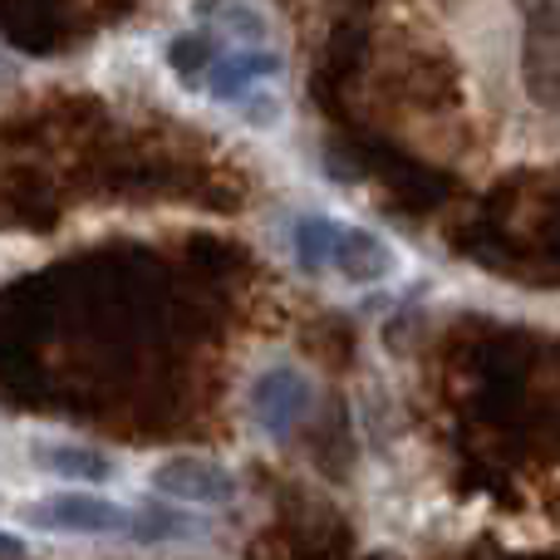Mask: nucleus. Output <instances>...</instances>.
<instances>
[{
    "instance_id": "nucleus-1",
    "label": "nucleus",
    "mask_w": 560,
    "mask_h": 560,
    "mask_svg": "<svg viewBox=\"0 0 560 560\" xmlns=\"http://www.w3.org/2000/svg\"><path fill=\"white\" fill-rule=\"evenodd\" d=\"M25 526H39V532H69V536H108V532H128L133 516L118 502L98 492H49L35 497V502L20 512Z\"/></svg>"
},
{
    "instance_id": "nucleus-2",
    "label": "nucleus",
    "mask_w": 560,
    "mask_h": 560,
    "mask_svg": "<svg viewBox=\"0 0 560 560\" xmlns=\"http://www.w3.org/2000/svg\"><path fill=\"white\" fill-rule=\"evenodd\" d=\"M153 487L167 497V502H187V506L236 502L232 467L212 463V457H167V463L153 467Z\"/></svg>"
},
{
    "instance_id": "nucleus-3",
    "label": "nucleus",
    "mask_w": 560,
    "mask_h": 560,
    "mask_svg": "<svg viewBox=\"0 0 560 560\" xmlns=\"http://www.w3.org/2000/svg\"><path fill=\"white\" fill-rule=\"evenodd\" d=\"M345 280L354 285H374V280H388L394 276V252H388L384 236L364 232V226H339L335 222V236H329V261Z\"/></svg>"
},
{
    "instance_id": "nucleus-4",
    "label": "nucleus",
    "mask_w": 560,
    "mask_h": 560,
    "mask_svg": "<svg viewBox=\"0 0 560 560\" xmlns=\"http://www.w3.org/2000/svg\"><path fill=\"white\" fill-rule=\"evenodd\" d=\"M35 463L55 477H74V482H108L114 463L94 447H74V443H35Z\"/></svg>"
},
{
    "instance_id": "nucleus-5",
    "label": "nucleus",
    "mask_w": 560,
    "mask_h": 560,
    "mask_svg": "<svg viewBox=\"0 0 560 560\" xmlns=\"http://www.w3.org/2000/svg\"><path fill=\"white\" fill-rule=\"evenodd\" d=\"M305 404H310V388H305V378L290 374V369H276V374H266L261 384H256V408H261V418L276 428V433H280V428H285Z\"/></svg>"
},
{
    "instance_id": "nucleus-6",
    "label": "nucleus",
    "mask_w": 560,
    "mask_h": 560,
    "mask_svg": "<svg viewBox=\"0 0 560 560\" xmlns=\"http://www.w3.org/2000/svg\"><path fill=\"white\" fill-rule=\"evenodd\" d=\"M280 74V55L271 49H242V55H222V65L212 69V94L217 98H236L252 79Z\"/></svg>"
},
{
    "instance_id": "nucleus-7",
    "label": "nucleus",
    "mask_w": 560,
    "mask_h": 560,
    "mask_svg": "<svg viewBox=\"0 0 560 560\" xmlns=\"http://www.w3.org/2000/svg\"><path fill=\"white\" fill-rule=\"evenodd\" d=\"M329 236H335V222H325V217H300L295 222V256L305 271H319L329 261Z\"/></svg>"
},
{
    "instance_id": "nucleus-8",
    "label": "nucleus",
    "mask_w": 560,
    "mask_h": 560,
    "mask_svg": "<svg viewBox=\"0 0 560 560\" xmlns=\"http://www.w3.org/2000/svg\"><path fill=\"white\" fill-rule=\"evenodd\" d=\"M128 526H133L138 541H167V536H187V532H197L192 516L173 512V506H153V512H138Z\"/></svg>"
},
{
    "instance_id": "nucleus-9",
    "label": "nucleus",
    "mask_w": 560,
    "mask_h": 560,
    "mask_svg": "<svg viewBox=\"0 0 560 560\" xmlns=\"http://www.w3.org/2000/svg\"><path fill=\"white\" fill-rule=\"evenodd\" d=\"M167 65H173L183 79H197L207 65H212V39L207 35H177L173 45H167Z\"/></svg>"
},
{
    "instance_id": "nucleus-10",
    "label": "nucleus",
    "mask_w": 560,
    "mask_h": 560,
    "mask_svg": "<svg viewBox=\"0 0 560 560\" xmlns=\"http://www.w3.org/2000/svg\"><path fill=\"white\" fill-rule=\"evenodd\" d=\"M20 551H25V546H20V541H10V536L0 532V556H20Z\"/></svg>"
}]
</instances>
